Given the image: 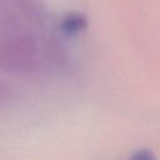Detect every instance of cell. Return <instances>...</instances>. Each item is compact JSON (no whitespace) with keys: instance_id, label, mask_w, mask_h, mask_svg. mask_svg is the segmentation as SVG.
Returning a JSON list of instances; mask_svg holds the SVG:
<instances>
[{"instance_id":"6da1fadb","label":"cell","mask_w":160,"mask_h":160,"mask_svg":"<svg viewBox=\"0 0 160 160\" xmlns=\"http://www.w3.org/2000/svg\"><path fill=\"white\" fill-rule=\"evenodd\" d=\"M85 26V20L81 19L80 16H70L68 20H65L64 22V31L72 34V32H78L80 29H82Z\"/></svg>"}]
</instances>
